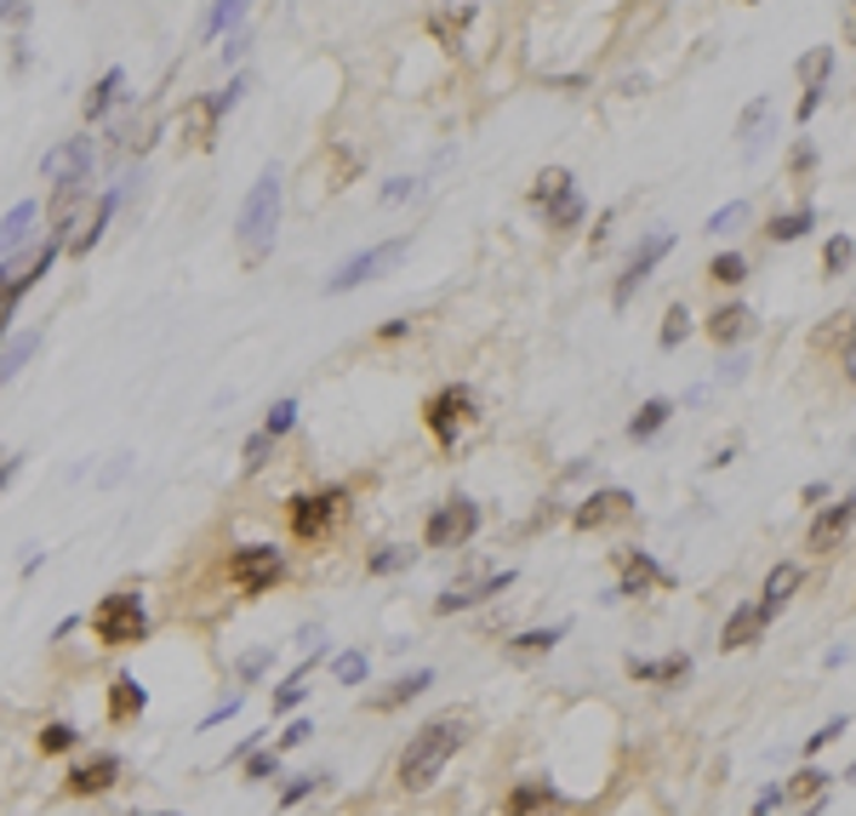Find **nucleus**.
<instances>
[{"label": "nucleus", "instance_id": "12", "mask_svg": "<svg viewBox=\"0 0 856 816\" xmlns=\"http://www.w3.org/2000/svg\"><path fill=\"white\" fill-rule=\"evenodd\" d=\"M514 582V571L502 565V571H480V577H462V582H451V589L435 600V611H469V605H480V600H491V594H502Z\"/></svg>", "mask_w": 856, "mask_h": 816}, {"label": "nucleus", "instance_id": "32", "mask_svg": "<svg viewBox=\"0 0 856 816\" xmlns=\"http://www.w3.org/2000/svg\"><path fill=\"white\" fill-rule=\"evenodd\" d=\"M794 74L805 86H828V74H834V47H816V52H805L799 63H794Z\"/></svg>", "mask_w": 856, "mask_h": 816}, {"label": "nucleus", "instance_id": "27", "mask_svg": "<svg viewBox=\"0 0 856 816\" xmlns=\"http://www.w3.org/2000/svg\"><path fill=\"white\" fill-rule=\"evenodd\" d=\"M565 194H577V188H571V172H565V166H549V172H537V183H531V206L549 212L554 201H565Z\"/></svg>", "mask_w": 856, "mask_h": 816}, {"label": "nucleus", "instance_id": "54", "mask_svg": "<svg viewBox=\"0 0 856 816\" xmlns=\"http://www.w3.org/2000/svg\"><path fill=\"white\" fill-rule=\"evenodd\" d=\"M788 166H794V172H811V166H816V149H811V143H794V161H788Z\"/></svg>", "mask_w": 856, "mask_h": 816}, {"label": "nucleus", "instance_id": "38", "mask_svg": "<svg viewBox=\"0 0 856 816\" xmlns=\"http://www.w3.org/2000/svg\"><path fill=\"white\" fill-rule=\"evenodd\" d=\"M685 337H691V308L674 303V308H669V320H663V337H656V343H663V348H680Z\"/></svg>", "mask_w": 856, "mask_h": 816}, {"label": "nucleus", "instance_id": "20", "mask_svg": "<svg viewBox=\"0 0 856 816\" xmlns=\"http://www.w3.org/2000/svg\"><path fill=\"white\" fill-rule=\"evenodd\" d=\"M560 810H565V799L549 783H520L509 794V816H560Z\"/></svg>", "mask_w": 856, "mask_h": 816}, {"label": "nucleus", "instance_id": "22", "mask_svg": "<svg viewBox=\"0 0 856 816\" xmlns=\"http://www.w3.org/2000/svg\"><path fill=\"white\" fill-rule=\"evenodd\" d=\"M29 235H34V201H18L7 217H0V263H12Z\"/></svg>", "mask_w": 856, "mask_h": 816}, {"label": "nucleus", "instance_id": "4", "mask_svg": "<svg viewBox=\"0 0 856 816\" xmlns=\"http://www.w3.org/2000/svg\"><path fill=\"white\" fill-rule=\"evenodd\" d=\"M343 509H348V491H343V486H326V491H297V497L286 502V526H292V537H297V542H320V537H332V531H337Z\"/></svg>", "mask_w": 856, "mask_h": 816}, {"label": "nucleus", "instance_id": "11", "mask_svg": "<svg viewBox=\"0 0 856 816\" xmlns=\"http://www.w3.org/2000/svg\"><path fill=\"white\" fill-rule=\"evenodd\" d=\"M669 252H674V235H651V241H645V246L629 257V268H622V280L611 286V303H616V308H629V303H634V292L651 280V268L663 263Z\"/></svg>", "mask_w": 856, "mask_h": 816}, {"label": "nucleus", "instance_id": "26", "mask_svg": "<svg viewBox=\"0 0 856 816\" xmlns=\"http://www.w3.org/2000/svg\"><path fill=\"white\" fill-rule=\"evenodd\" d=\"M629 674L645 685H674L691 674V656H663V663H645V656H629Z\"/></svg>", "mask_w": 856, "mask_h": 816}, {"label": "nucleus", "instance_id": "24", "mask_svg": "<svg viewBox=\"0 0 856 816\" xmlns=\"http://www.w3.org/2000/svg\"><path fill=\"white\" fill-rule=\"evenodd\" d=\"M748 332H754V315H748L743 303H725V308H714V315H709V337L725 343V348H731V343H743Z\"/></svg>", "mask_w": 856, "mask_h": 816}, {"label": "nucleus", "instance_id": "43", "mask_svg": "<svg viewBox=\"0 0 856 816\" xmlns=\"http://www.w3.org/2000/svg\"><path fill=\"white\" fill-rule=\"evenodd\" d=\"M462 23H469V12H435V23H428V29H435L440 41L457 52V41H462Z\"/></svg>", "mask_w": 856, "mask_h": 816}, {"label": "nucleus", "instance_id": "52", "mask_svg": "<svg viewBox=\"0 0 856 816\" xmlns=\"http://www.w3.org/2000/svg\"><path fill=\"white\" fill-rule=\"evenodd\" d=\"M406 194H417V177H395V183H388V188H383V201H388V206H395V201H406Z\"/></svg>", "mask_w": 856, "mask_h": 816}, {"label": "nucleus", "instance_id": "53", "mask_svg": "<svg viewBox=\"0 0 856 816\" xmlns=\"http://www.w3.org/2000/svg\"><path fill=\"white\" fill-rule=\"evenodd\" d=\"M839 731H845V720H828V725H823V731H816V736H811V743H805V754H816V748H823V743H834V736H839Z\"/></svg>", "mask_w": 856, "mask_h": 816}, {"label": "nucleus", "instance_id": "47", "mask_svg": "<svg viewBox=\"0 0 856 816\" xmlns=\"http://www.w3.org/2000/svg\"><path fill=\"white\" fill-rule=\"evenodd\" d=\"M320 783H326V776H320V771H308V776H297V783H286L281 805H303V799H308V794H315Z\"/></svg>", "mask_w": 856, "mask_h": 816}, {"label": "nucleus", "instance_id": "8", "mask_svg": "<svg viewBox=\"0 0 856 816\" xmlns=\"http://www.w3.org/2000/svg\"><path fill=\"white\" fill-rule=\"evenodd\" d=\"M246 98V74H235L223 92H212V98H194L188 109H183V137L194 143V149H212L217 143V126H223V114L235 109Z\"/></svg>", "mask_w": 856, "mask_h": 816}, {"label": "nucleus", "instance_id": "18", "mask_svg": "<svg viewBox=\"0 0 856 816\" xmlns=\"http://www.w3.org/2000/svg\"><path fill=\"white\" fill-rule=\"evenodd\" d=\"M114 206H121V188H114V194H103V201H98V206H92L81 223H74V235H69V252H74V257H86V252L103 241V228H109Z\"/></svg>", "mask_w": 856, "mask_h": 816}, {"label": "nucleus", "instance_id": "55", "mask_svg": "<svg viewBox=\"0 0 856 816\" xmlns=\"http://www.w3.org/2000/svg\"><path fill=\"white\" fill-rule=\"evenodd\" d=\"M18 475H23V457H7V462H0V491H7Z\"/></svg>", "mask_w": 856, "mask_h": 816}, {"label": "nucleus", "instance_id": "25", "mask_svg": "<svg viewBox=\"0 0 856 816\" xmlns=\"http://www.w3.org/2000/svg\"><path fill=\"white\" fill-rule=\"evenodd\" d=\"M799 577H805V571H799V565H788V560H783V565H776V571L765 577V594H760V611H765V616H776V611H783V605L794 600V589H799Z\"/></svg>", "mask_w": 856, "mask_h": 816}, {"label": "nucleus", "instance_id": "34", "mask_svg": "<svg viewBox=\"0 0 856 816\" xmlns=\"http://www.w3.org/2000/svg\"><path fill=\"white\" fill-rule=\"evenodd\" d=\"M315 663H320V656H308V663H303V669H297V674L275 691V714H292V708L303 703V696H308V674H315Z\"/></svg>", "mask_w": 856, "mask_h": 816}, {"label": "nucleus", "instance_id": "45", "mask_svg": "<svg viewBox=\"0 0 856 816\" xmlns=\"http://www.w3.org/2000/svg\"><path fill=\"white\" fill-rule=\"evenodd\" d=\"M582 212H589V206H582L577 194H565V201H554V206H549V223H554V228H577V223H582Z\"/></svg>", "mask_w": 856, "mask_h": 816}, {"label": "nucleus", "instance_id": "61", "mask_svg": "<svg viewBox=\"0 0 856 816\" xmlns=\"http://www.w3.org/2000/svg\"><path fill=\"white\" fill-rule=\"evenodd\" d=\"M166 816H172V810H166Z\"/></svg>", "mask_w": 856, "mask_h": 816}, {"label": "nucleus", "instance_id": "41", "mask_svg": "<svg viewBox=\"0 0 856 816\" xmlns=\"http://www.w3.org/2000/svg\"><path fill=\"white\" fill-rule=\"evenodd\" d=\"M816 794H823V771H811V765L783 788V799H794V805H805V799H816Z\"/></svg>", "mask_w": 856, "mask_h": 816}, {"label": "nucleus", "instance_id": "39", "mask_svg": "<svg viewBox=\"0 0 856 816\" xmlns=\"http://www.w3.org/2000/svg\"><path fill=\"white\" fill-rule=\"evenodd\" d=\"M74 743H81V731H74V725H63V720H52V725L41 731V754H69Z\"/></svg>", "mask_w": 856, "mask_h": 816}, {"label": "nucleus", "instance_id": "35", "mask_svg": "<svg viewBox=\"0 0 856 816\" xmlns=\"http://www.w3.org/2000/svg\"><path fill=\"white\" fill-rule=\"evenodd\" d=\"M411 560H417V549H406V542H388L383 554L366 560V571H371V577H395V571H406Z\"/></svg>", "mask_w": 856, "mask_h": 816}, {"label": "nucleus", "instance_id": "29", "mask_svg": "<svg viewBox=\"0 0 856 816\" xmlns=\"http://www.w3.org/2000/svg\"><path fill=\"white\" fill-rule=\"evenodd\" d=\"M246 7H252V0H217L201 34H206V41H217V34H235V29L246 23Z\"/></svg>", "mask_w": 856, "mask_h": 816}, {"label": "nucleus", "instance_id": "49", "mask_svg": "<svg viewBox=\"0 0 856 816\" xmlns=\"http://www.w3.org/2000/svg\"><path fill=\"white\" fill-rule=\"evenodd\" d=\"M308 736H315V725H308V720H292V725L281 731V743H275V748H281V754H286V748H303Z\"/></svg>", "mask_w": 856, "mask_h": 816}, {"label": "nucleus", "instance_id": "16", "mask_svg": "<svg viewBox=\"0 0 856 816\" xmlns=\"http://www.w3.org/2000/svg\"><path fill=\"white\" fill-rule=\"evenodd\" d=\"M114 783H121V754H92V759H81L69 771V794H81V799L109 794Z\"/></svg>", "mask_w": 856, "mask_h": 816}, {"label": "nucleus", "instance_id": "15", "mask_svg": "<svg viewBox=\"0 0 856 816\" xmlns=\"http://www.w3.org/2000/svg\"><path fill=\"white\" fill-rule=\"evenodd\" d=\"M850 526H856V497H839V502H828V509L811 520V549H816V554L839 549V542L850 537Z\"/></svg>", "mask_w": 856, "mask_h": 816}, {"label": "nucleus", "instance_id": "58", "mask_svg": "<svg viewBox=\"0 0 856 816\" xmlns=\"http://www.w3.org/2000/svg\"><path fill=\"white\" fill-rule=\"evenodd\" d=\"M845 371H850V382H856V337H850V348H845Z\"/></svg>", "mask_w": 856, "mask_h": 816}, {"label": "nucleus", "instance_id": "10", "mask_svg": "<svg viewBox=\"0 0 856 816\" xmlns=\"http://www.w3.org/2000/svg\"><path fill=\"white\" fill-rule=\"evenodd\" d=\"M92 161H98L92 137H69V143L47 149L41 177H47V183H92Z\"/></svg>", "mask_w": 856, "mask_h": 816}, {"label": "nucleus", "instance_id": "48", "mask_svg": "<svg viewBox=\"0 0 856 816\" xmlns=\"http://www.w3.org/2000/svg\"><path fill=\"white\" fill-rule=\"evenodd\" d=\"M268 451H275V435H263V429H257V435L246 440V469H263Z\"/></svg>", "mask_w": 856, "mask_h": 816}, {"label": "nucleus", "instance_id": "5", "mask_svg": "<svg viewBox=\"0 0 856 816\" xmlns=\"http://www.w3.org/2000/svg\"><path fill=\"white\" fill-rule=\"evenodd\" d=\"M480 411H475V388H462V382H446L435 400L422 406V422H428V435H435V446H457L462 440V429H469Z\"/></svg>", "mask_w": 856, "mask_h": 816}, {"label": "nucleus", "instance_id": "60", "mask_svg": "<svg viewBox=\"0 0 856 816\" xmlns=\"http://www.w3.org/2000/svg\"><path fill=\"white\" fill-rule=\"evenodd\" d=\"M850 783H856V765H850Z\"/></svg>", "mask_w": 856, "mask_h": 816}, {"label": "nucleus", "instance_id": "21", "mask_svg": "<svg viewBox=\"0 0 856 816\" xmlns=\"http://www.w3.org/2000/svg\"><path fill=\"white\" fill-rule=\"evenodd\" d=\"M765 623H771V616H765L760 605L731 611V623H725V634H720V651H743V645H754V640L765 634Z\"/></svg>", "mask_w": 856, "mask_h": 816}, {"label": "nucleus", "instance_id": "46", "mask_svg": "<svg viewBox=\"0 0 856 816\" xmlns=\"http://www.w3.org/2000/svg\"><path fill=\"white\" fill-rule=\"evenodd\" d=\"M850 257H856V246H850L845 235H834V241H828V257H823V268H828V275H845V268H850Z\"/></svg>", "mask_w": 856, "mask_h": 816}, {"label": "nucleus", "instance_id": "42", "mask_svg": "<svg viewBox=\"0 0 856 816\" xmlns=\"http://www.w3.org/2000/svg\"><path fill=\"white\" fill-rule=\"evenodd\" d=\"M292 429H297V400H281L275 411L263 417V435H275V440H281V435H292Z\"/></svg>", "mask_w": 856, "mask_h": 816}, {"label": "nucleus", "instance_id": "31", "mask_svg": "<svg viewBox=\"0 0 856 816\" xmlns=\"http://www.w3.org/2000/svg\"><path fill=\"white\" fill-rule=\"evenodd\" d=\"M560 640H565V623H554V629H531V634L509 640V656H542V651H554Z\"/></svg>", "mask_w": 856, "mask_h": 816}, {"label": "nucleus", "instance_id": "33", "mask_svg": "<svg viewBox=\"0 0 856 816\" xmlns=\"http://www.w3.org/2000/svg\"><path fill=\"white\" fill-rule=\"evenodd\" d=\"M811 223H816V212H811V206H799V212H783V217H771V228H765V235H771L776 246H788V241H799V235H805Z\"/></svg>", "mask_w": 856, "mask_h": 816}, {"label": "nucleus", "instance_id": "30", "mask_svg": "<svg viewBox=\"0 0 856 816\" xmlns=\"http://www.w3.org/2000/svg\"><path fill=\"white\" fill-rule=\"evenodd\" d=\"M674 417V406L669 400H645L640 411H634V422H629V435L634 440H651V435H663V422Z\"/></svg>", "mask_w": 856, "mask_h": 816}, {"label": "nucleus", "instance_id": "3", "mask_svg": "<svg viewBox=\"0 0 856 816\" xmlns=\"http://www.w3.org/2000/svg\"><path fill=\"white\" fill-rule=\"evenodd\" d=\"M92 634L103 645H137L149 640V611H143V594L137 589H114L92 605Z\"/></svg>", "mask_w": 856, "mask_h": 816}, {"label": "nucleus", "instance_id": "23", "mask_svg": "<svg viewBox=\"0 0 856 816\" xmlns=\"http://www.w3.org/2000/svg\"><path fill=\"white\" fill-rule=\"evenodd\" d=\"M121 98H126V69H103V74H98V86H92L86 103H81V109H86V121H103V114L121 103Z\"/></svg>", "mask_w": 856, "mask_h": 816}, {"label": "nucleus", "instance_id": "51", "mask_svg": "<svg viewBox=\"0 0 856 816\" xmlns=\"http://www.w3.org/2000/svg\"><path fill=\"white\" fill-rule=\"evenodd\" d=\"M228 714H241V696H228V703H217V708H212V714L201 720V731H212V725H223Z\"/></svg>", "mask_w": 856, "mask_h": 816}, {"label": "nucleus", "instance_id": "14", "mask_svg": "<svg viewBox=\"0 0 856 816\" xmlns=\"http://www.w3.org/2000/svg\"><path fill=\"white\" fill-rule=\"evenodd\" d=\"M616 520H634V497L622 491V486L594 491L589 502H577V514H571L577 531H600V526H616Z\"/></svg>", "mask_w": 856, "mask_h": 816}, {"label": "nucleus", "instance_id": "40", "mask_svg": "<svg viewBox=\"0 0 856 816\" xmlns=\"http://www.w3.org/2000/svg\"><path fill=\"white\" fill-rule=\"evenodd\" d=\"M366 669H371V663H366V651H343L337 663H332L337 685H360V680H366Z\"/></svg>", "mask_w": 856, "mask_h": 816}, {"label": "nucleus", "instance_id": "9", "mask_svg": "<svg viewBox=\"0 0 856 816\" xmlns=\"http://www.w3.org/2000/svg\"><path fill=\"white\" fill-rule=\"evenodd\" d=\"M480 531V502H469V497H451V502H440L435 514H428V526H422V542L428 549H462Z\"/></svg>", "mask_w": 856, "mask_h": 816}, {"label": "nucleus", "instance_id": "2", "mask_svg": "<svg viewBox=\"0 0 856 816\" xmlns=\"http://www.w3.org/2000/svg\"><path fill=\"white\" fill-rule=\"evenodd\" d=\"M275 228H281V166H263L257 183L246 188L241 201V223H235V241L246 263H263L275 252Z\"/></svg>", "mask_w": 856, "mask_h": 816}, {"label": "nucleus", "instance_id": "36", "mask_svg": "<svg viewBox=\"0 0 856 816\" xmlns=\"http://www.w3.org/2000/svg\"><path fill=\"white\" fill-rule=\"evenodd\" d=\"M241 765H246V783H275L281 776V748H252Z\"/></svg>", "mask_w": 856, "mask_h": 816}, {"label": "nucleus", "instance_id": "13", "mask_svg": "<svg viewBox=\"0 0 856 816\" xmlns=\"http://www.w3.org/2000/svg\"><path fill=\"white\" fill-rule=\"evenodd\" d=\"M669 571L663 565H656L651 554H640V549H629V554H622V582H616V589L605 594V600H640V594H651V589H669Z\"/></svg>", "mask_w": 856, "mask_h": 816}, {"label": "nucleus", "instance_id": "19", "mask_svg": "<svg viewBox=\"0 0 856 816\" xmlns=\"http://www.w3.org/2000/svg\"><path fill=\"white\" fill-rule=\"evenodd\" d=\"M143 708H149V691H143L132 674H114V680H109V720H114V725H132Z\"/></svg>", "mask_w": 856, "mask_h": 816}, {"label": "nucleus", "instance_id": "59", "mask_svg": "<svg viewBox=\"0 0 856 816\" xmlns=\"http://www.w3.org/2000/svg\"><path fill=\"white\" fill-rule=\"evenodd\" d=\"M845 29H850V41H856V7H850V23H845Z\"/></svg>", "mask_w": 856, "mask_h": 816}, {"label": "nucleus", "instance_id": "1", "mask_svg": "<svg viewBox=\"0 0 856 816\" xmlns=\"http://www.w3.org/2000/svg\"><path fill=\"white\" fill-rule=\"evenodd\" d=\"M462 736H469L462 714H440V720H428L422 731H411V743H406V754H400V788L422 794V788L451 765V754L462 748Z\"/></svg>", "mask_w": 856, "mask_h": 816}, {"label": "nucleus", "instance_id": "50", "mask_svg": "<svg viewBox=\"0 0 856 816\" xmlns=\"http://www.w3.org/2000/svg\"><path fill=\"white\" fill-rule=\"evenodd\" d=\"M816 103H823V86H805V98H799V109H794V121H799V126L816 114Z\"/></svg>", "mask_w": 856, "mask_h": 816}, {"label": "nucleus", "instance_id": "7", "mask_svg": "<svg viewBox=\"0 0 856 816\" xmlns=\"http://www.w3.org/2000/svg\"><path fill=\"white\" fill-rule=\"evenodd\" d=\"M228 577H235L241 594H268L286 577V554L275 549V542H246V549L228 554Z\"/></svg>", "mask_w": 856, "mask_h": 816}, {"label": "nucleus", "instance_id": "37", "mask_svg": "<svg viewBox=\"0 0 856 816\" xmlns=\"http://www.w3.org/2000/svg\"><path fill=\"white\" fill-rule=\"evenodd\" d=\"M709 280H720V286L748 280V263H743V252H725V257H714V263H709Z\"/></svg>", "mask_w": 856, "mask_h": 816}, {"label": "nucleus", "instance_id": "57", "mask_svg": "<svg viewBox=\"0 0 856 816\" xmlns=\"http://www.w3.org/2000/svg\"><path fill=\"white\" fill-rule=\"evenodd\" d=\"M771 805H783V788H765V794H760V799H754V816H765V810H771Z\"/></svg>", "mask_w": 856, "mask_h": 816}, {"label": "nucleus", "instance_id": "44", "mask_svg": "<svg viewBox=\"0 0 856 816\" xmlns=\"http://www.w3.org/2000/svg\"><path fill=\"white\" fill-rule=\"evenodd\" d=\"M743 217H748V201H731V206H720V212L709 217V235H731V228L743 223Z\"/></svg>", "mask_w": 856, "mask_h": 816}, {"label": "nucleus", "instance_id": "17", "mask_svg": "<svg viewBox=\"0 0 856 816\" xmlns=\"http://www.w3.org/2000/svg\"><path fill=\"white\" fill-rule=\"evenodd\" d=\"M428 685H435V669H411V674H400V680H388L383 691H371V696H366V708H371V714H388V708L411 703V696H422Z\"/></svg>", "mask_w": 856, "mask_h": 816}, {"label": "nucleus", "instance_id": "56", "mask_svg": "<svg viewBox=\"0 0 856 816\" xmlns=\"http://www.w3.org/2000/svg\"><path fill=\"white\" fill-rule=\"evenodd\" d=\"M263 669H268V651H252V656H246V663H241V674H246V680H257Z\"/></svg>", "mask_w": 856, "mask_h": 816}, {"label": "nucleus", "instance_id": "28", "mask_svg": "<svg viewBox=\"0 0 856 816\" xmlns=\"http://www.w3.org/2000/svg\"><path fill=\"white\" fill-rule=\"evenodd\" d=\"M34 348H41V332H23V337H12L7 348H0V382H12L34 360Z\"/></svg>", "mask_w": 856, "mask_h": 816}, {"label": "nucleus", "instance_id": "6", "mask_svg": "<svg viewBox=\"0 0 856 816\" xmlns=\"http://www.w3.org/2000/svg\"><path fill=\"white\" fill-rule=\"evenodd\" d=\"M406 252H411V235H395V241H383V246H366V252H355L348 263H337V275L326 280V297H343V292H355V286H366V280L388 275V268H395Z\"/></svg>", "mask_w": 856, "mask_h": 816}]
</instances>
